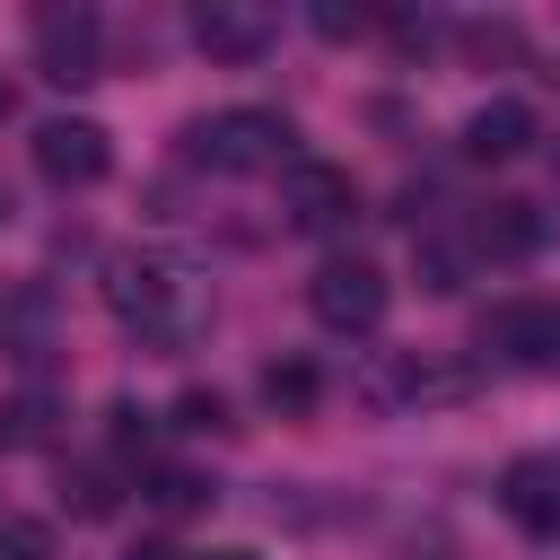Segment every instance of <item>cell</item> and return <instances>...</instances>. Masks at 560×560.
<instances>
[{"label":"cell","instance_id":"cell-1","mask_svg":"<svg viewBox=\"0 0 560 560\" xmlns=\"http://www.w3.org/2000/svg\"><path fill=\"white\" fill-rule=\"evenodd\" d=\"M105 306L131 324V332H149V341H192V324H201V289H192V271L184 262H166V254H114L105 262Z\"/></svg>","mask_w":560,"mask_h":560},{"label":"cell","instance_id":"cell-2","mask_svg":"<svg viewBox=\"0 0 560 560\" xmlns=\"http://www.w3.org/2000/svg\"><path fill=\"white\" fill-rule=\"evenodd\" d=\"M184 158L210 166V175H271L289 166V122L262 114V105H236V114H210L184 131Z\"/></svg>","mask_w":560,"mask_h":560},{"label":"cell","instance_id":"cell-3","mask_svg":"<svg viewBox=\"0 0 560 560\" xmlns=\"http://www.w3.org/2000/svg\"><path fill=\"white\" fill-rule=\"evenodd\" d=\"M306 306H315V324H324V332H376V324H385V306H394V280H385L368 254H332V262H315Z\"/></svg>","mask_w":560,"mask_h":560},{"label":"cell","instance_id":"cell-4","mask_svg":"<svg viewBox=\"0 0 560 560\" xmlns=\"http://www.w3.org/2000/svg\"><path fill=\"white\" fill-rule=\"evenodd\" d=\"M455 394H472V368H455V359H429V350H394V359L359 368V402H376V411L455 402Z\"/></svg>","mask_w":560,"mask_h":560},{"label":"cell","instance_id":"cell-5","mask_svg":"<svg viewBox=\"0 0 560 560\" xmlns=\"http://www.w3.org/2000/svg\"><path fill=\"white\" fill-rule=\"evenodd\" d=\"M280 210H289V228H298V236H332V228H350L359 184H350V166L289 158V166H280Z\"/></svg>","mask_w":560,"mask_h":560},{"label":"cell","instance_id":"cell-6","mask_svg":"<svg viewBox=\"0 0 560 560\" xmlns=\"http://www.w3.org/2000/svg\"><path fill=\"white\" fill-rule=\"evenodd\" d=\"M96 44H105L96 9H79V0H44V9H35V70H44L52 88L96 79Z\"/></svg>","mask_w":560,"mask_h":560},{"label":"cell","instance_id":"cell-7","mask_svg":"<svg viewBox=\"0 0 560 560\" xmlns=\"http://www.w3.org/2000/svg\"><path fill=\"white\" fill-rule=\"evenodd\" d=\"M105 166H114V149H105V131H96L88 114H52V122H35V175H44V184L88 192Z\"/></svg>","mask_w":560,"mask_h":560},{"label":"cell","instance_id":"cell-8","mask_svg":"<svg viewBox=\"0 0 560 560\" xmlns=\"http://www.w3.org/2000/svg\"><path fill=\"white\" fill-rule=\"evenodd\" d=\"M192 44H201L210 61H262V52L280 44V18H271L262 0H201V9H192Z\"/></svg>","mask_w":560,"mask_h":560},{"label":"cell","instance_id":"cell-9","mask_svg":"<svg viewBox=\"0 0 560 560\" xmlns=\"http://www.w3.org/2000/svg\"><path fill=\"white\" fill-rule=\"evenodd\" d=\"M499 508H508L516 534L551 542V534H560V455H516V464L499 472Z\"/></svg>","mask_w":560,"mask_h":560},{"label":"cell","instance_id":"cell-10","mask_svg":"<svg viewBox=\"0 0 560 560\" xmlns=\"http://www.w3.org/2000/svg\"><path fill=\"white\" fill-rule=\"evenodd\" d=\"M534 149V114L516 105V96H490V105H472V122H464V158H481V166H508V158H525Z\"/></svg>","mask_w":560,"mask_h":560},{"label":"cell","instance_id":"cell-11","mask_svg":"<svg viewBox=\"0 0 560 560\" xmlns=\"http://www.w3.org/2000/svg\"><path fill=\"white\" fill-rule=\"evenodd\" d=\"M542 245V210L534 201H490L481 219H472V254H490V262H516V254H534Z\"/></svg>","mask_w":560,"mask_h":560},{"label":"cell","instance_id":"cell-12","mask_svg":"<svg viewBox=\"0 0 560 560\" xmlns=\"http://www.w3.org/2000/svg\"><path fill=\"white\" fill-rule=\"evenodd\" d=\"M52 438H61V402H52L44 385H26V394L0 402V446H9V455H35V446H52Z\"/></svg>","mask_w":560,"mask_h":560},{"label":"cell","instance_id":"cell-13","mask_svg":"<svg viewBox=\"0 0 560 560\" xmlns=\"http://www.w3.org/2000/svg\"><path fill=\"white\" fill-rule=\"evenodd\" d=\"M262 402H271L280 420H306V411L324 402V376H315V359H271V368H262Z\"/></svg>","mask_w":560,"mask_h":560},{"label":"cell","instance_id":"cell-14","mask_svg":"<svg viewBox=\"0 0 560 560\" xmlns=\"http://www.w3.org/2000/svg\"><path fill=\"white\" fill-rule=\"evenodd\" d=\"M472 262H481L472 236H420V280H429V289H464Z\"/></svg>","mask_w":560,"mask_h":560},{"label":"cell","instance_id":"cell-15","mask_svg":"<svg viewBox=\"0 0 560 560\" xmlns=\"http://www.w3.org/2000/svg\"><path fill=\"white\" fill-rule=\"evenodd\" d=\"M61 499H70L79 516H105V508H114V472H105V464H79V472L61 481Z\"/></svg>","mask_w":560,"mask_h":560},{"label":"cell","instance_id":"cell-16","mask_svg":"<svg viewBox=\"0 0 560 560\" xmlns=\"http://www.w3.org/2000/svg\"><path fill=\"white\" fill-rule=\"evenodd\" d=\"M0 560H52V534L35 516H0Z\"/></svg>","mask_w":560,"mask_h":560},{"label":"cell","instance_id":"cell-17","mask_svg":"<svg viewBox=\"0 0 560 560\" xmlns=\"http://www.w3.org/2000/svg\"><path fill=\"white\" fill-rule=\"evenodd\" d=\"M149 499H158L166 516H192V508L210 499V481H192V472H158V490H149Z\"/></svg>","mask_w":560,"mask_h":560},{"label":"cell","instance_id":"cell-18","mask_svg":"<svg viewBox=\"0 0 560 560\" xmlns=\"http://www.w3.org/2000/svg\"><path fill=\"white\" fill-rule=\"evenodd\" d=\"M175 429H228V402H219V394H201V385H192V394H184V402H175Z\"/></svg>","mask_w":560,"mask_h":560},{"label":"cell","instance_id":"cell-19","mask_svg":"<svg viewBox=\"0 0 560 560\" xmlns=\"http://www.w3.org/2000/svg\"><path fill=\"white\" fill-rule=\"evenodd\" d=\"M149 438H158V429H149V411H140V402H114V446L131 455V446H149Z\"/></svg>","mask_w":560,"mask_h":560},{"label":"cell","instance_id":"cell-20","mask_svg":"<svg viewBox=\"0 0 560 560\" xmlns=\"http://www.w3.org/2000/svg\"><path fill=\"white\" fill-rule=\"evenodd\" d=\"M359 26H368V9H341V0H324V9H315V35H332V44H341V35H359Z\"/></svg>","mask_w":560,"mask_h":560},{"label":"cell","instance_id":"cell-21","mask_svg":"<svg viewBox=\"0 0 560 560\" xmlns=\"http://www.w3.org/2000/svg\"><path fill=\"white\" fill-rule=\"evenodd\" d=\"M464 44L490 61V52H516V26H464Z\"/></svg>","mask_w":560,"mask_h":560},{"label":"cell","instance_id":"cell-22","mask_svg":"<svg viewBox=\"0 0 560 560\" xmlns=\"http://www.w3.org/2000/svg\"><path fill=\"white\" fill-rule=\"evenodd\" d=\"M131 560H184V551H166V542H140V551H131Z\"/></svg>","mask_w":560,"mask_h":560},{"label":"cell","instance_id":"cell-23","mask_svg":"<svg viewBox=\"0 0 560 560\" xmlns=\"http://www.w3.org/2000/svg\"><path fill=\"white\" fill-rule=\"evenodd\" d=\"M201 560H254V551H201Z\"/></svg>","mask_w":560,"mask_h":560}]
</instances>
